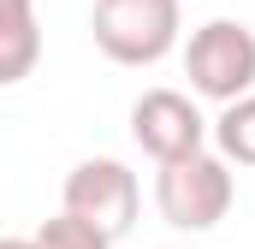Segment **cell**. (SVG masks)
Listing matches in <instances>:
<instances>
[{"label":"cell","instance_id":"1","mask_svg":"<svg viewBox=\"0 0 255 249\" xmlns=\"http://www.w3.org/2000/svg\"><path fill=\"white\" fill-rule=\"evenodd\" d=\"M184 6L178 0H95L89 36L113 65H160L178 48Z\"/></svg>","mask_w":255,"mask_h":249},{"label":"cell","instance_id":"2","mask_svg":"<svg viewBox=\"0 0 255 249\" xmlns=\"http://www.w3.org/2000/svg\"><path fill=\"white\" fill-rule=\"evenodd\" d=\"M184 77L202 101H244L255 95V30L238 18H208L184 42Z\"/></svg>","mask_w":255,"mask_h":249},{"label":"cell","instance_id":"3","mask_svg":"<svg viewBox=\"0 0 255 249\" xmlns=\"http://www.w3.org/2000/svg\"><path fill=\"white\" fill-rule=\"evenodd\" d=\"M232 196H238L232 160H220V154H208V148L154 172V208H160V220L178 226V232H214V226L232 214Z\"/></svg>","mask_w":255,"mask_h":249},{"label":"cell","instance_id":"4","mask_svg":"<svg viewBox=\"0 0 255 249\" xmlns=\"http://www.w3.org/2000/svg\"><path fill=\"white\" fill-rule=\"evenodd\" d=\"M136 202H142L136 172H130L125 160H113V154H101V160H77V166L65 172V214L89 220V226L107 232V238H125V232H130Z\"/></svg>","mask_w":255,"mask_h":249},{"label":"cell","instance_id":"5","mask_svg":"<svg viewBox=\"0 0 255 249\" xmlns=\"http://www.w3.org/2000/svg\"><path fill=\"white\" fill-rule=\"evenodd\" d=\"M208 130H214V124L202 119V107H196L184 89H142L136 107H130V136H136V148H142L148 160H160V166H172V160H184V154H202Z\"/></svg>","mask_w":255,"mask_h":249},{"label":"cell","instance_id":"6","mask_svg":"<svg viewBox=\"0 0 255 249\" xmlns=\"http://www.w3.org/2000/svg\"><path fill=\"white\" fill-rule=\"evenodd\" d=\"M0 6H6V24H0V83H24L36 54H42L36 6L30 0H0Z\"/></svg>","mask_w":255,"mask_h":249},{"label":"cell","instance_id":"7","mask_svg":"<svg viewBox=\"0 0 255 249\" xmlns=\"http://www.w3.org/2000/svg\"><path fill=\"white\" fill-rule=\"evenodd\" d=\"M214 148H220V160H232V166H255V95L220 107V119H214Z\"/></svg>","mask_w":255,"mask_h":249},{"label":"cell","instance_id":"8","mask_svg":"<svg viewBox=\"0 0 255 249\" xmlns=\"http://www.w3.org/2000/svg\"><path fill=\"white\" fill-rule=\"evenodd\" d=\"M36 249H113V238H107V232H95V226H89V220H77V214H54V220H42Z\"/></svg>","mask_w":255,"mask_h":249},{"label":"cell","instance_id":"9","mask_svg":"<svg viewBox=\"0 0 255 249\" xmlns=\"http://www.w3.org/2000/svg\"><path fill=\"white\" fill-rule=\"evenodd\" d=\"M0 249H36V238H6Z\"/></svg>","mask_w":255,"mask_h":249}]
</instances>
